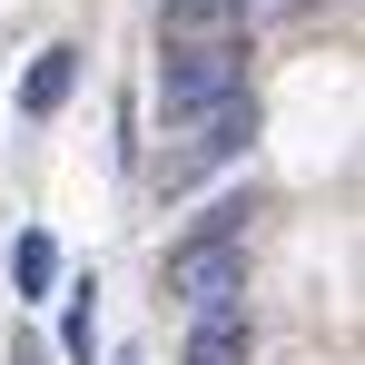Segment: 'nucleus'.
<instances>
[{"label":"nucleus","mask_w":365,"mask_h":365,"mask_svg":"<svg viewBox=\"0 0 365 365\" xmlns=\"http://www.w3.org/2000/svg\"><path fill=\"white\" fill-rule=\"evenodd\" d=\"M247 69H237V40H178L158 60V109L168 119H207L217 99H237Z\"/></svg>","instance_id":"f257e3e1"},{"label":"nucleus","mask_w":365,"mask_h":365,"mask_svg":"<svg viewBox=\"0 0 365 365\" xmlns=\"http://www.w3.org/2000/svg\"><path fill=\"white\" fill-rule=\"evenodd\" d=\"M168 297H187L197 316H207V306H237L247 297V247H237V227H207V237L168 247Z\"/></svg>","instance_id":"f03ea898"},{"label":"nucleus","mask_w":365,"mask_h":365,"mask_svg":"<svg viewBox=\"0 0 365 365\" xmlns=\"http://www.w3.org/2000/svg\"><path fill=\"white\" fill-rule=\"evenodd\" d=\"M197 128V138H187V158H168V178H197V168H207V158H227V148H247V138H257V99H217V109H207V119H187Z\"/></svg>","instance_id":"7ed1b4c3"},{"label":"nucleus","mask_w":365,"mask_h":365,"mask_svg":"<svg viewBox=\"0 0 365 365\" xmlns=\"http://www.w3.org/2000/svg\"><path fill=\"white\" fill-rule=\"evenodd\" d=\"M247 356H257L247 306H207V316H197V336H187V365H247Z\"/></svg>","instance_id":"20e7f679"},{"label":"nucleus","mask_w":365,"mask_h":365,"mask_svg":"<svg viewBox=\"0 0 365 365\" xmlns=\"http://www.w3.org/2000/svg\"><path fill=\"white\" fill-rule=\"evenodd\" d=\"M69 89H79V50H40V60H30V79H20V109H30V119H60L69 109Z\"/></svg>","instance_id":"39448f33"},{"label":"nucleus","mask_w":365,"mask_h":365,"mask_svg":"<svg viewBox=\"0 0 365 365\" xmlns=\"http://www.w3.org/2000/svg\"><path fill=\"white\" fill-rule=\"evenodd\" d=\"M257 0H168V40H227Z\"/></svg>","instance_id":"423d86ee"},{"label":"nucleus","mask_w":365,"mask_h":365,"mask_svg":"<svg viewBox=\"0 0 365 365\" xmlns=\"http://www.w3.org/2000/svg\"><path fill=\"white\" fill-rule=\"evenodd\" d=\"M10 267H20V297H50V287H60V247L40 237V227L10 247Z\"/></svg>","instance_id":"0eeeda50"},{"label":"nucleus","mask_w":365,"mask_h":365,"mask_svg":"<svg viewBox=\"0 0 365 365\" xmlns=\"http://www.w3.org/2000/svg\"><path fill=\"white\" fill-rule=\"evenodd\" d=\"M60 346H69V356H79V365L99 356V306H89V297H79V306H69V316H60Z\"/></svg>","instance_id":"6e6552de"},{"label":"nucleus","mask_w":365,"mask_h":365,"mask_svg":"<svg viewBox=\"0 0 365 365\" xmlns=\"http://www.w3.org/2000/svg\"><path fill=\"white\" fill-rule=\"evenodd\" d=\"M10 365H40V346H30V336H10Z\"/></svg>","instance_id":"1a4fd4ad"}]
</instances>
